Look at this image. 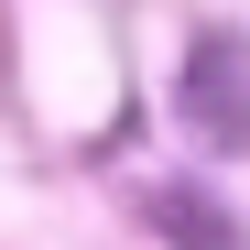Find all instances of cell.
I'll use <instances>...</instances> for the list:
<instances>
[{"label": "cell", "mask_w": 250, "mask_h": 250, "mask_svg": "<svg viewBox=\"0 0 250 250\" xmlns=\"http://www.w3.org/2000/svg\"><path fill=\"white\" fill-rule=\"evenodd\" d=\"M152 218L174 229V239H196V250H229V229H218V207H207V196H163Z\"/></svg>", "instance_id": "cell-2"}, {"label": "cell", "mask_w": 250, "mask_h": 250, "mask_svg": "<svg viewBox=\"0 0 250 250\" xmlns=\"http://www.w3.org/2000/svg\"><path fill=\"white\" fill-rule=\"evenodd\" d=\"M174 98H185V120L207 142L250 152V44H239V33H196L185 65H174Z\"/></svg>", "instance_id": "cell-1"}]
</instances>
